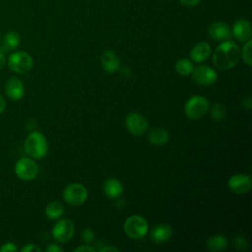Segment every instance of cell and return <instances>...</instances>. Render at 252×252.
<instances>
[{"label": "cell", "instance_id": "1", "mask_svg": "<svg viewBox=\"0 0 252 252\" xmlns=\"http://www.w3.org/2000/svg\"><path fill=\"white\" fill-rule=\"evenodd\" d=\"M240 60V49L232 40L222 41L214 51L213 62L220 70H228Z\"/></svg>", "mask_w": 252, "mask_h": 252}, {"label": "cell", "instance_id": "2", "mask_svg": "<svg viewBox=\"0 0 252 252\" xmlns=\"http://www.w3.org/2000/svg\"><path fill=\"white\" fill-rule=\"evenodd\" d=\"M24 149L33 158L39 159L45 157L48 151V144L44 135L39 131L31 132L25 140Z\"/></svg>", "mask_w": 252, "mask_h": 252}, {"label": "cell", "instance_id": "3", "mask_svg": "<svg viewBox=\"0 0 252 252\" xmlns=\"http://www.w3.org/2000/svg\"><path fill=\"white\" fill-rule=\"evenodd\" d=\"M123 228L128 237L132 239H141L148 233L149 224L145 218L135 215L129 217L125 220Z\"/></svg>", "mask_w": 252, "mask_h": 252}, {"label": "cell", "instance_id": "4", "mask_svg": "<svg viewBox=\"0 0 252 252\" xmlns=\"http://www.w3.org/2000/svg\"><path fill=\"white\" fill-rule=\"evenodd\" d=\"M9 68L17 74H25L29 72L33 66L32 57L25 51L13 52L7 62Z\"/></svg>", "mask_w": 252, "mask_h": 252}, {"label": "cell", "instance_id": "5", "mask_svg": "<svg viewBox=\"0 0 252 252\" xmlns=\"http://www.w3.org/2000/svg\"><path fill=\"white\" fill-rule=\"evenodd\" d=\"M210 108V102L201 95H195L189 98L185 104V114L192 120H197L204 116Z\"/></svg>", "mask_w": 252, "mask_h": 252}, {"label": "cell", "instance_id": "6", "mask_svg": "<svg viewBox=\"0 0 252 252\" xmlns=\"http://www.w3.org/2000/svg\"><path fill=\"white\" fill-rule=\"evenodd\" d=\"M14 170L20 179L30 181L37 175L38 166L33 159L30 158H22L16 162Z\"/></svg>", "mask_w": 252, "mask_h": 252}, {"label": "cell", "instance_id": "7", "mask_svg": "<svg viewBox=\"0 0 252 252\" xmlns=\"http://www.w3.org/2000/svg\"><path fill=\"white\" fill-rule=\"evenodd\" d=\"M63 198L72 206H80L88 199V191L84 185L80 183H72L64 189Z\"/></svg>", "mask_w": 252, "mask_h": 252}, {"label": "cell", "instance_id": "8", "mask_svg": "<svg viewBox=\"0 0 252 252\" xmlns=\"http://www.w3.org/2000/svg\"><path fill=\"white\" fill-rule=\"evenodd\" d=\"M75 227L74 223L67 219H63L58 220L53 228H52V236L53 238L61 243L68 242L74 235Z\"/></svg>", "mask_w": 252, "mask_h": 252}, {"label": "cell", "instance_id": "9", "mask_svg": "<svg viewBox=\"0 0 252 252\" xmlns=\"http://www.w3.org/2000/svg\"><path fill=\"white\" fill-rule=\"evenodd\" d=\"M191 74L193 80L202 86H211L217 81L218 78L216 71L206 65H200L193 68Z\"/></svg>", "mask_w": 252, "mask_h": 252}, {"label": "cell", "instance_id": "10", "mask_svg": "<svg viewBox=\"0 0 252 252\" xmlns=\"http://www.w3.org/2000/svg\"><path fill=\"white\" fill-rule=\"evenodd\" d=\"M125 126L127 130L134 136H140L148 129L147 119L139 113H130L125 118Z\"/></svg>", "mask_w": 252, "mask_h": 252}, {"label": "cell", "instance_id": "11", "mask_svg": "<svg viewBox=\"0 0 252 252\" xmlns=\"http://www.w3.org/2000/svg\"><path fill=\"white\" fill-rule=\"evenodd\" d=\"M227 185L232 192L237 194H243L250 191L252 180L249 175L235 174L229 178Z\"/></svg>", "mask_w": 252, "mask_h": 252}, {"label": "cell", "instance_id": "12", "mask_svg": "<svg viewBox=\"0 0 252 252\" xmlns=\"http://www.w3.org/2000/svg\"><path fill=\"white\" fill-rule=\"evenodd\" d=\"M5 92L11 99L19 100L25 94V86L20 79L16 77H11L6 81Z\"/></svg>", "mask_w": 252, "mask_h": 252}, {"label": "cell", "instance_id": "13", "mask_svg": "<svg viewBox=\"0 0 252 252\" xmlns=\"http://www.w3.org/2000/svg\"><path fill=\"white\" fill-rule=\"evenodd\" d=\"M209 35L216 41H224L231 36L229 27L222 22H215L209 27Z\"/></svg>", "mask_w": 252, "mask_h": 252}, {"label": "cell", "instance_id": "14", "mask_svg": "<svg viewBox=\"0 0 252 252\" xmlns=\"http://www.w3.org/2000/svg\"><path fill=\"white\" fill-rule=\"evenodd\" d=\"M232 34L239 41H247L251 37V24L245 19L237 20L232 27Z\"/></svg>", "mask_w": 252, "mask_h": 252}, {"label": "cell", "instance_id": "15", "mask_svg": "<svg viewBox=\"0 0 252 252\" xmlns=\"http://www.w3.org/2000/svg\"><path fill=\"white\" fill-rule=\"evenodd\" d=\"M172 228L168 224H158L155 225L150 232L151 239L157 244H162L170 239L172 235Z\"/></svg>", "mask_w": 252, "mask_h": 252}, {"label": "cell", "instance_id": "16", "mask_svg": "<svg viewBox=\"0 0 252 252\" xmlns=\"http://www.w3.org/2000/svg\"><path fill=\"white\" fill-rule=\"evenodd\" d=\"M100 64L106 72L114 73L119 69L120 60L114 51L105 50L100 57Z\"/></svg>", "mask_w": 252, "mask_h": 252}, {"label": "cell", "instance_id": "17", "mask_svg": "<svg viewBox=\"0 0 252 252\" xmlns=\"http://www.w3.org/2000/svg\"><path fill=\"white\" fill-rule=\"evenodd\" d=\"M211 52H212L211 45L206 41H201V42H198L192 48L190 52V57L194 62L200 63L208 59L209 56L211 55Z\"/></svg>", "mask_w": 252, "mask_h": 252}, {"label": "cell", "instance_id": "18", "mask_svg": "<svg viewBox=\"0 0 252 252\" xmlns=\"http://www.w3.org/2000/svg\"><path fill=\"white\" fill-rule=\"evenodd\" d=\"M20 44V35L15 31H9L4 35L2 40V44L0 47V51L3 53H7L15 50Z\"/></svg>", "mask_w": 252, "mask_h": 252}, {"label": "cell", "instance_id": "19", "mask_svg": "<svg viewBox=\"0 0 252 252\" xmlns=\"http://www.w3.org/2000/svg\"><path fill=\"white\" fill-rule=\"evenodd\" d=\"M103 191L105 195L111 199L120 197L123 193V185L115 178H108L103 183Z\"/></svg>", "mask_w": 252, "mask_h": 252}, {"label": "cell", "instance_id": "20", "mask_svg": "<svg viewBox=\"0 0 252 252\" xmlns=\"http://www.w3.org/2000/svg\"><path fill=\"white\" fill-rule=\"evenodd\" d=\"M169 134L168 131L161 127L152 129L148 134V141L156 146H161L168 142Z\"/></svg>", "mask_w": 252, "mask_h": 252}, {"label": "cell", "instance_id": "21", "mask_svg": "<svg viewBox=\"0 0 252 252\" xmlns=\"http://www.w3.org/2000/svg\"><path fill=\"white\" fill-rule=\"evenodd\" d=\"M206 246L210 251H222L227 247V240L225 236L216 234L207 240Z\"/></svg>", "mask_w": 252, "mask_h": 252}, {"label": "cell", "instance_id": "22", "mask_svg": "<svg viewBox=\"0 0 252 252\" xmlns=\"http://www.w3.org/2000/svg\"><path fill=\"white\" fill-rule=\"evenodd\" d=\"M64 206L60 202L53 201L46 206L45 215L49 220H55L62 217V215L64 214Z\"/></svg>", "mask_w": 252, "mask_h": 252}, {"label": "cell", "instance_id": "23", "mask_svg": "<svg viewBox=\"0 0 252 252\" xmlns=\"http://www.w3.org/2000/svg\"><path fill=\"white\" fill-rule=\"evenodd\" d=\"M175 69L178 74H180L182 76H188L189 74H191V72L193 70V65L189 59L181 58V59L177 60L176 64H175Z\"/></svg>", "mask_w": 252, "mask_h": 252}, {"label": "cell", "instance_id": "24", "mask_svg": "<svg viewBox=\"0 0 252 252\" xmlns=\"http://www.w3.org/2000/svg\"><path fill=\"white\" fill-rule=\"evenodd\" d=\"M211 116L214 120L216 121H220L222 120L225 115H226V109L224 108V106L220 103H215L213 104L212 108H211Z\"/></svg>", "mask_w": 252, "mask_h": 252}, {"label": "cell", "instance_id": "25", "mask_svg": "<svg viewBox=\"0 0 252 252\" xmlns=\"http://www.w3.org/2000/svg\"><path fill=\"white\" fill-rule=\"evenodd\" d=\"M251 46H252V40L248 39L247 41H245V44L243 45L242 50L240 51V56H242L243 61L248 66L252 65V61H251Z\"/></svg>", "mask_w": 252, "mask_h": 252}, {"label": "cell", "instance_id": "26", "mask_svg": "<svg viewBox=\"0 0 252 252\" xmlns=\"http://www.w3.org/2000/svg\"><path fill=\"white\" fill-rule=\"evenodd\" d=\"M81 238L85 243H92L94 239V234L91 228H85L81 233Z\"/></svg>", "mask_w": 252, "mask_h": 252}, {"label": "cell", "instance_id": "27", "mask_svg": "<svg viewBox=\"0 0 252 252\" xmlns=\"http://www.w3.org/2000/svg\"><path fill=\"white\" fill-rule=\"evenodd\" d=\"M18 248L15 243L13 242H6L1 245L0 247V252H15L17 251Z\"/></svg>", "mask_w": 252, "mask_h": 252}, {"label": "cell", "instance_id": "28", "mask_svg": "<svg viewBox=\"0 0 252 252\" xmlns=\"http://www.w3.org/2000/svg\"><path fill=\"white\" fill-rule=\"evenodd\" d=\"M234 245L238 249H245L247 247V241L243 236L238 235L234 238Z\"/></svg>", "mask_w": 252, "mask_h": 252}, {"label": "cell", "instance_id": "29", "mask_svg": "<svg viewBox=\"0 0 252 252\" xmlns=\"http://www.w3.org/2000/svg\"><path fill=\"white\" fill-rule=\"evenodd\" d=\"M21 251H22V252H40L41 249H40L36 244L30 243V244L25 245V246L21 249Z\"/></svg>", "mask_w": 252, "mask_h": 252}, {"label": "cell", "instance_id": "30", "mask_svg": "<svg viewBox=\"0 0 252 252\" xmlns=\"http://www.w3.org/2000/svg\"><path fill=\"white\" fill-rule=\"evenodd\" d=\"M95 248L92 247L88 244H83L74 249V252H94Z\"/></svg>", "mask_w": 252, "mask_h": 252}, {"label": "cell", "instance_id": "31", "mask_svg": "<svg viewBox=\"0 0 252 252\" xmlns=\"http://www.w3.org/2000/svg\"><path fill=\"white\" fill-rule=\"evenodd\" d=\"M46 252H63V248H61L60 246L56 245V244H49L46 248H45Z\"/></svg>", "mask_w": 252, "mask_h": 252}, {"label": "cell", "instance_id": "32", "mask_svg": "<svg viewBox=\"0 0 252 252\" xmlns=\"http://www.w3.org/2000/svg\"><path fill=\"white\" fill-rule=\"evenodd\" d=\"M181 4L187 7H194L200 3L201 0H179Z\"/></svg>", "mask_w": 252, "mask_h": 252}, {"label": "cell", "instance_id": "33", "mask_svg": "<svg viewBox=\"0 0 252 252\" xmlns=\"http://www.w3.org/2000/svg\"><path fill=\"white\" fill-rule=\"evenodd\" d=\"M243 100H244V102H241L242 105H243L245 108L250 109V108H251V104H252L251 97H250V96H245V97L243 98Z\"/></svg>", "mask_w": 252, "mask_h": 252}, {"label": "cell", "instance_id": "34", "mask_svg": "<svg viewBox=\"0 0 252 252\" xmlns=\"http://www.w3.org/2000/svg\"><path fill=\"white\" fill-rule=\"evenodd\" d=\"M99 252H106V251H113V252H118L119 249L114 247V246H105V247H101L98 249Z\"/></svg>", "mask_w": 252, "mask_h": 252}, {"label": "cell", "instance_id": "35", "mask_svg": "<svg viewBox=\"0 0 252 252\" xmlns=\"http://www.w3.org/2000/svg\"><path fill=\"white\" fill-rule=\"evenodd\" d=\"M6 64V57H5V53H3L2 51H0V70L2 68H4Z\"/></svg>", "mask_w": 252, "mask_h": 252}, {"label": "cell", "instance_id": "36", "mask_svg": "<svg viewBox=\"0 0 252 252\" xmlns=\"http://www.w3.org/2000/svg\"><path fill=\"white\" fill-rule=\"evenodd\" d=\"M5 107H6V101H5L4 97L0 94V113H2L4 111Z\"/></svg>", "mask_w": 252, "mask_h": 252}]
</instances>
